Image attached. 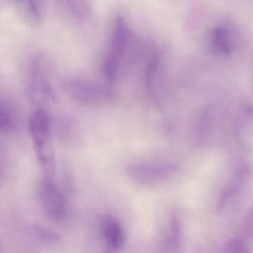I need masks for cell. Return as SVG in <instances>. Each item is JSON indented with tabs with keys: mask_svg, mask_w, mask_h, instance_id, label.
Listing matches in <instances>:
<instances>
[{
	"mask_svg": "<svg viewBox=\"0 0 253 253\" xmlns=\"http://www.w3.org/2000/svg\"><path fill=\"white\" fill-rule=\"evenodd\" d=\"M29 129L44 178L53 179L56 165L51 144L52 119L48 111L44 108L34 111L30 120Z\"/></svg>",
	"mask_w": 253,
	"mask_h": 253,
	"instance_id": "obj_1",
	"label": "cell"
},
{
	"mask_svg": "<svg viewBox=\"0 0 253 253\" xmlns=\"http://www.w3.org/2000/svg\"><path fill=\"white\" fill-rule=\"evenodd\" d=\"M63 88L71 99L82 105H105L115 100L116 94L112 88L99 82L71 79L64 83Z\"/></svg>",
	"mask_w": 253,
	"mask_h": 253,
	"instance_id": "obj_2",
	"label": "cell"
},
{
	"mask_svg": "<svg viewBox=\"0 0 253 253\" xmlns=\"http://www.w3.org/2000/svg\"><path fill=\"white\" fill-rule=\"evenodd\" d=\"M129 28L123 16L116 18L109 49L104 62L103 71L108 80H114L120 70L129 41Z\"/></svg>",
	"mask_w": 253,
	"mask_h": 253,
	"instance_id": "obj_3",
	"label": "cell"
},
{
	"mask_svg": "<svg viewBox=\"0 0 253 253\" xmlns=\"http://www.w3.org/2000/svg\"><path fill=\"white\" fill-rule=\"evenodd\" d=\"M27 92L31 102L37 105L54 100V89L44 62L40 58L33 59L28 68Z\"/></svg>",
	"mask_w": 253,
	"mask_h": 253,
	"instance_id": "obj_4",
	"label": "cell"
},
{
	"mask_svg": "<svg viewBox=\"0 0 253 253\" xmlns=\"http://www.w3.org/2000/svg\"><path fill=\"white\" fill-rule=\"evenodd\" d=\"M178 169V164L172 160L141 162L129 165L127 174L135 182L143 185H156L166 181Z\"/></svg>",
	"mask_w": 253,
	"mask_h": 253,
	"instance_id": "obj_5",
	"label": "cell"
},
{
	"mask_svg": "<svg viewBox=\"0 0 253 253\" xmlns=\"http://www.w3.org/2000/svg\"><path fill=\"white\" fill-rule=\"evenodd\" d=\"M42 206L47 218L55 222L63 221L67 214V202L61 189L53 179L43 178L40 188Z\"/></svg>",
	"mask_w": 253,
	"mask_h": 253,
	"instance_id": "obj_6",
	"label": "cell"
},
{
	"mask_svg": "<svg viewBox=\"0 0 253 253\" xmlns=\"http://www.w3.org/2000/svg\"><path fill=\"white\" fill-rule=\"evenodd\" d=\"M101 230L105 242V248L102 253H117L126 245V233L122 224L114 217H102Z\"/></svg>",
	"mask_w": 253,
	"mask_h": 253,
	"instance_id": "obj_7",
	"label": "cell"
},
{
	"mask_svg": "<svg viewBox=\"0 0 253 253\" xmlns=\"http://www.w3.org/2000/svg\"><path fill=\"white\" fill-rule=\"evenodd\" d=\"M161 58L155 53L149 60L144 76V89L147 96L159 105L161 102Z\"/></svg>",
	"mask_w": 253,
	"mask_h": 253,
	"instance_id": "obj_8",
	"label": "cell"
},
{
	"mask_svg": "<svg viewBox=\"0 0 253 253\" xmlns=\"http://www.w3.org/2000/svg\"><path fill=\"white\" fill-rule=\"evenodd\" d=\"M19 16L24 22L31 27H38L41 25L43 19L42 3L40 1H15Z\"/></svg>",
	"mask_w": 253,
	"mask_h": 253,
	"instance_id": "obj_9",
	"label": "cell"
},
{
	"mask_svg": "<svg viewBox=\"0 0 253 253\" xmlns=\"http://www.w3.org/2000/svg\"><path fill=\"white\" fill-rule=\"evenodd\" d=\"M210 43L212 51L219 54H230L233 49L230 31L227 28L221 25L215 27L211 31Z\"/></svg>",
	"mask_w": 253,
	"mask_h": 253,
	"instance_id": "obj_10",
	"label": "cell"
},
{
	"mask_svg": "<svg viewBox=\"0 0 253 253\" xmlns=\"http://www.w3.org/2000/svg\"><path fill=\"white\" fill-rule=\"evenodd\" d=\"M16 111L13 105L5 99L0 98V132H11L16 126Z\"/></svg>",
	"mask_w": 253,
	"mask_h": 253,
	"instance_id": "obj_11",
	"label": "cell"
},
{
	"mask_svg": "<svg viewBox=\"0 0 253 253\" xmlns=\"http://www.w3.org/2000/svg\"><path fill=\"white\" fill-rule=\"evenodd\" d=\"M63 4L68 15L78 22L87 20L91 14V8L87 1L68 0L63 1Z\"/></svg>",
	"mask_w": 253,
	"mask_h": 253,
	"instance_id": "obj_12",
	"label": "cell"
},
{
	"mask_svg": "<svg viewBox=\"0 0 253 253\" xmlns=\"http://www.w3.org/2000/svg\"><path fill=\"white\" fill-rule=\"evenodd\" d=\"M181 238V225L176 215L171 219L169 236L165 241V250L166 253H178Z\"/></svg>",
	"mask_w": 253,
	"mask_h": 253,
	"instance_id": "obj_13",
	"label": "cell"
},
{
	"mask_svg": "<svg viewBox=\"0 0 253 253\" xmlns=\"http://www.w3.org/2000/svg\"><path fill=\"white\" fill-rule=\"evenodd\" d=\"M34 233L40 239L44 242H55L60 239L59 235L42 227H35Z\"/></svg>",
	"mask_w": 253,
	"mask_h": 253,
	"instance_id": "obj_14",
	"label": "cell"
},
{
	"mask_svg": "<svg viewBox=\"0 0 253 253\" xmlns=\"http://www.w3.org/2000/svg\"><path fill=\"white\" fill-rule=\"evenodd\" d=\"M224 253H252L245 243L239 240H231L224 248Z\"/></svg>",
	"mask_w": 253,
	"mask_h": 253,
	"instance_id": "obj_15",
	"label": "cell"
},
{
	"mask_svg": "<svg viewBox=\"0 0 253 253\" xmlns=\"http://www.w3.org/2000/svg\"><path fill=\"white\" fill-rule=\"evenodd\" d=\"M4 155L2 148L0 145V181L4 175Z\"/></svg>",
	"mask_w": 253,
	"mask_h": 253,
	"instance_id": "obj_16",
	"label": "cell"
},
{
	"mask_svg": "<svg viewBox=\"0 0 253 253\" xmlns=\"http://www.w3.org/2000/svg\"><path fill=\"white\" fill-rule=\"evenodd\" d=\"M249 221H248V225H249V229L251 232L253 233V211L251 212L250 214L249 217Z\"/></svg>",
	"mask_w": 253,
	"mask_h": 253,
	"instance_id": "obj_17",
	"label": "cell"
}]
</instances>
